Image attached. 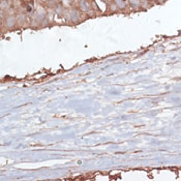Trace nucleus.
I'll return each instance as SVG.
<instances>
[{"label": "nucleus", "instance_id": "1", "mask_svg": "<svg viewBox=\"0 0 181 181\" xmlns=\"http://www.w3.org/2000/svg\"><path fill=\"white\" fill-rule=\"evenodd\" d=\"M16 23V20H15V18L14 17H8L7 18V20H6V24L8 27H11V26H14Z\"/></svg>", "mask_w": 181, "mask_h": 181}, {"label": "nucleus", "instance_id": "2", "mask_svg": "<svg viewBox=\"0 0 181 181\" xmlns=\"http://www.w3.org/2000/svg\"><path fill=\"white\" fill-rule=\"evenodd\" d=\"M80 4H81V7L83 8V11H88V5H87V3H86L85 1H84V0H82Z\"/></svg>", "mask_w": 181, "mask_h": 181}, {"label": "nucleus", "instance_id": "3", "mask_svg": "<svg viewBox=\"0 0 181 181\" xmlns=\"http://www.w3.org/2000/svg\"><path fill=\"white\" fill-rule=\"evenodd\" d=\"M116 3H117L120 7H123V6H124V2H123V0H116Z\"/></svg>", "mask_w": 181, "mask_h": 181}, {"label": "nucleus", "instance_id": "4", "mask_svg": "<svg viewBox=\"0 0 181 181\" xmlns=\"http://www.w3.org/2000/svg\"><path fill=\"white\" fill-rule=\"evenodd\" d=\"M5 6H7V3L3 1V2L1 3V8H2V10H4V7H5Z\"/></svg>", "mask_w": 181, "mask_h": 181}]
</instances>
